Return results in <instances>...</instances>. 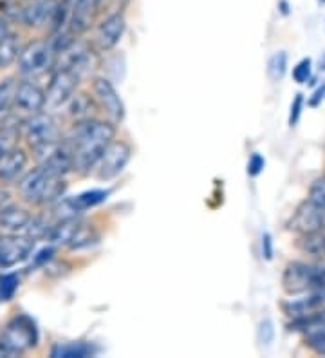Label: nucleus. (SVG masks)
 Masks as SVG:
<instances>
[{"instance_id": "nucleus-32", "label": "nucleus", "mask_w": 325, "mask_h": 358, "mask_svg": "<svg viewBox=\"0 0 325 358\" xmlns=\"http://www.w3.org/2000/svg\"><path fill=\"white\" fill-rule=\"evenodd\" d=\"M52 254H55V248H52V246H49V248H43L42 252H40V254L35 257V262L36 264H43V262L51 259Z\"/></svg>"}, {"instance_id": "nucleus-38", "label": "nucleus", "mask_w": 325, "mask_h": 358, "mask_svg": "<svg viewBox=\"0 0 325 358\" xmlns=\"http://www.w3.org/2000/svg\"><path fill=\"white\" fill-rule=\"evenodd\" d=\"M0 357H4V355H2V350H0Z\"/></svg>"}, {"instance_id": "nucleus-39", "label": "nucleus", "mask_w": 325, "mask_h": 358, "mask_svg": "<svg viewBox=\"0 0 325 358\" xmlns=\"http://www.w3.org/2000/svg\"><path fill=\"white\" fill-rule=\"evenodd\" d=\"M320 2H322V4H325V0H320Z\"/></svg>"}, {"instance_id": "nucleus-30", "label": "nucleus", "mask_w": 325, "mask_h": 358, "mask_svg": "<svg viewBox=\"0 0 325 358\" xmlns=\"http://www.w3.org/2000/svg\"><path fill=\"white\" fill-rule=\"evenodd\" d=\"M262 255H264L266 261L273 259V237L268 231L262 236Z\"/></svg>"}, {"instance_id": "nucleus-33", "label": "nucleus", "mask_w": 325, "mask_h": 358, "mask_svg": "<svg viewBox=\"0 0 325 358\" xmlns=\"http://www.w3.org/2000/svg\"><path fill=\"white\" fill-rule=\"evenodd\" d=\"M8 33H11L8 24V17H6V15H0V38L8 35Z\"/></svg>"}, {"instance_id": "nucleus-11", "label": "nucleus", "mask_w": 325, "mask_h": 358, "mask_svg": "<svg viewBox=\"0 0 325 358\" xmlns=\"http://www.w3.org/2000/svg\"><path fill=\"white\" fill-rule=\"evenodd\" d=\"M127 29V22L123 13H108L98 24L94 35V44L98 51H110L120 44Z\"/></svg>"}, {"instance_id": "nucleus-21", "label": "nucleus", "mask_w": 325, "mask_h": 358, "mask_svg": "<svg viewBox=\"0 0 325 358\" xmlns=\"http://www.w3.org/2000/svg\"><path fill=\"white\" fill-rule=\"evenodd\" d=\"M18 52H20L18 36L11 31L0 38V67H8L9 64H13L18 58Z\"/></svg>"}, {"instance_id": "nucleus-26", "label": "nucleus", "mask_w": 325, "mask_h": 358, "mask_svg": "<svg viewBox=\"0 0 325 358\" xmlns=\"http://www.w3.org/2000/svg\"><path fill=\"white\" fill-rule=\"evenodd\" d=\"M311 67H312L311 58H302V60L293 67V80H295L296 83H300V85H302V83H308L312 75Z\"/></svg>"}, {"instance_id": "nucleus-35", "label": "nucleus", "mask_w": 325, "mask_h": 358, "mask_svg": "<svg viewBox=\"0 0 325 358\" xmlns=\"http://www.w3.org/2000/svg\"><path fill=\"white\" fill-rule=\"evenodd\" d=\"M280 11H282V13H284V15H287V8H289V6H287V2H286V0H282V2H280Z\"/></svg>"}, {"instance_id": "nucleus-1", "label": "nucleus", "mask_w": 325, "mask_h": 358, "mask_svg": "<svg viewBox=\"0 0 325 358\" xmlns=\"http://www.w3.org/2000/svg\"><path fill=\"white\" fill-rule=\"evenodd\" d=\"M114 138H116V127L113 122L89 118L74 123L69 136L65 138L73 150L74 171L83 176L91 174Z\"/></svg>"}, {"instance_id": "nucleus-34", "label": "nucleus", "mask_w": 325, "mask_h": 358, "mask_svg": "<svg viewBox=\"0 0 325 358\" xmlns=\"http://www.w3.org/2000/svg\"><path fill=\"white\" fill-rule=\"evenodd\" d=\"M9 199H11V196H9L8 190H6L4 187H0V210L4 208L6 205H8Z\"/></svg>"}, {"instance_id": "nucleus-20", "label": "nucleus", "mask_w": 325, "mask_h": 358, "mask_svg": "<svg viewBox=\"0 0 325 358\" xmlns=\"http://www.w3.org/2000/svg\"><path fill=\"white\" fill-rule=\"evenodd\" d=\"M96 350L92 344L85 342H67V344H57L51 350V357L55 358H85L94 355Z\"/></svg>"}, {"instance_id": "nucleus-3", "label": "nucleus", "mask_w": 325, "mask_h": 358, "mask_svg": "<svg viewBox=\"0 0 325 358\" xmlns=\"http://www.w3.org/2000/svg\"><path fill=\"white\" fill-rule=\"evenodd\" d=\"M38 344V329L35 320L27 315H17L0 333V350L4 357H17L33 350Z\"/></svg>"}, {"instance_id": "nucleus-23", "label": "nucleus", "mask_w": 325, "mask_h": 358, "mask_svg": "<svg viewBox=\"0 0 325 358\" xmlns=\"http://www.w3.org/2000/svg\"><path fill=\"white\" fill-rule=\"evenodd\" d=\"M287 71V55L284 51L275 52L273 57L269 58L268 62V75L273 82H278V80L284 78Z\"/></svg>"}, {"instance_id": "nucleus-12", "label": "nucleus", "mask_w": 325, "mask_h": 358, "mask_svg": "<svg viewBox=\"0 0 325 358\" xmlns=\"http://www.w3.org/2000/svg\"><path fill=\"white\" fill-rule=\"evenodd\" d=\"M13 107L18 113L27 114V116L40 113L45 109V91L33 80H24V82L17 83Z\"/></svg>"}, {"instance_id": "nucleus-6", "label": "nucleus", "mask_w": 325, "mask_h": 358, "mask_svg": "<svg viewBox=\"0 0 325 358\" xmlns=\"http://www.w3.org/2000/svg\"><path fill=\"white\" fill-rule=\"evenodd\" d=\"M282 286L289 295H300V293L320 289L318 266L298 261L289 262L282 273Z\"/></svg>"}, {"instance_id": "nucleus-37", "label": "nucleus", "mask_w": 325, "mask_h": 358, "mask_svg": "<svg viewBox=\"0 0 325 358\" xmlns=\"http://www.w3.org/2000/svg\"><path fill=\"white\" fill-rule=\"evenodd\" d=\"M322 252H324V254H325V237H324V239H322Z\"/></svg>"}, {"instance_id": "nucleus-7", "label": "nucleus", "mask_w": 325, "mask_h": 358, "mask_svg": "<svg viewBox=\"0 0 325 358\" xmlns=\"http://www.w3.org/2000/svg\"><path fill=\"white\" fill-rule=\"evenodd\" d=\"M80 78L74 75L71 69L64 67H55L51 75V82L45 91V107L51 110H57L65 107L67 101L74 96V92L78 89Z\"/></svg>"}, {"instance_id": "nucleus-36", "label": "nucleus", "mask_w": 325, "mask_h": 358, "mask_svg": "<svg viewBox=\"0 0 325 358\" xmlns=\"http://www.w3.org/2000/svg\"><path fill=\"white\" fill-rule=\"evenodd\" d=\"M320 69L325 71V55H324V57H322V60H320Z\"/></svg>"}, {"instance_id": "nucleus-40", "label": "nucleus", "mask_w": 325, "mask_h": 358, "mask_svg": "<svg viewBox=\"0 0 325 358\" xmlns=\"http://www.w3.org/2000/svg\"><path fill=\"white\" fill-rule=\"evenodd\" d=\"M29 2H33V0H29Z\"/></svg>"}, {"instance_id": "nucleus-8", "label": "nucleus", "mask_w": 325, "mask_h": 358, "mask_svg": "<svg viewBox=\"0 0 325 358\" xmlns=\"http://www.w3.org/2000/svg\"><path fill=\"white\" fill-rule=\"evenodd\" d=\"M92 96H94L96 103L108 116V120L116 125L122 123L125 118V103H123L122 96L117 94L114 83L105 76H94L91 83Z\"/></svg>"}, {"instance_id": "nucleus-24", "label": "nucleus", "mask_w": 325, "mask_h": 358, "mask_svg": "<svg viewBox=\"0 0 325 358\" xmlns=\"http://www.w3.org/2000/svg\"><path fill=\"white\" fill-rule=\"evenodd\" d=\"M18 284L20 280H18L17 273H2L0 275V301H11L17 293Z\"/></svg>"}, {"instance_id": "nucleus-4", "label": "nucleus", "mask_w": 325, "mask_h": 358, "mask_svg": "<svg viewBox=\"0 0 325 358\" xmlns=\"http://www.w3.org/2000/svg\"><path fill=\"white\" fill-rule=\"evenodd\" d=\"M18 71L24 76H40L57 66V52L49 40H33L18 52Z\"/></svg>"}, {"instance_id": "nucleus-29", "label": "nucleus", "mask_w": 325, "mask_h": 358, "mask_svg": "<svg viewBox=\"0 0 325 358\" xmlns=\"http://www.w3.org/2000/svg\"><path fill=\"white\" fill-rule=\"evenodd\" d=\"M266 166V159L262 156H260L259 152L252 154V157H250V162H247V174L252 176V178H257V176L260 174V172L264 171Z\"/></svg>"}, {"instance_id": "nucleus-5", "label": "nucleus", "mask_w": 325, "mask_h": 358, "mask_svg": "<svg viewBox=\"0 0 325 358\" xmlns=\"http://www.w3.org/2000/svg\"><path fill=\"white\" fill-rule=\"evenodd\" d=\"M22 138L27 141L31 149H42L48 145L57 143L62 140V131L58 127L57 120L52 118L49 113H40L31 114L26 120H22L20 123Z\"/></svg>"}, {"instance_id": "nucleus-31", "label": "nucleus", "mask_w": 325, "mask_h": 358, "mask_svg": "<svg viewBox=\"0 0 325 358\" xmlns=\"http://www.w3.org/2000/svg\"><path fill=\"white\" fill-rule=\"evenodd\" d=\"M324 98H325V83L322 85V87H318L317 91H315L312 98H309V105H311V107H318V105L324 101Z\"/></svg>"}, {"instance_id": "nucleus-19", "label": "nucleus", "mask_w": 325, "mask_h": 358, "mask_svg": "<svg viewBox=\"0 0 325 358\" xmlns=\"http://www.w3.org/2000/svg\"><path fill=\"white\" fill-rule=\"evenodd\" d=\"M98 107L94 96H89L87 92H74V96L67 101V109L69 114L76 122L92 118V113Z\"/></svg>"}, {"instance_id": "nucleus-27", "label": "nucleus", "mask_w": 325, "mask_h": 358, "mask_svg": "<svg viewBox=\"0 0 325 358\" xmlns=\"http://www.w3.org/2000/svg\"><path fill=\"white\" fill-rule=\"evenodd\" d=\"M275 338V326L271 319H264L259 326V341L262 342V345H271Z\"/></svg>"}, {"instance_id": "nucleus-13", "label": "nucleus", "mask_w": 325, "mask_h": 358, "mask_svg": "<svg viewBox=\"0 0 325 358\" xmlns=\"http://www.w3.org/2000/svg\"><path fill=\"white\" fill-rule=\"evenodd\" d=\"M289 228L291 230L298 231V234H302V236H305V234H320L322 230H325L324 212H322L315 203L305 199V201L296 208L293 217H291Z\"/></svg>"}, {"instance_id": "nucleus-28", "label": "nucleus", "mask_w": 325, "mask_h": 358, "mask_svg": "<svg viewBox=\"0 0 325 358\" xmlns=\"http://www.w3.org/2000/svg\"><path fill=\"white\" fill-rule=\"evenodd\" d=\"M302 109H303V94L302 92H298V94L295 96V100H293V103H291V113H289L291 127H295L296 123H298L300 116H302Z\"/></svg>"}, {"instance_id": "nucleus-10", "label": "nucleus", "mask_w": 325, "mask_h": 358, "mask_svg": "<svg viewBox=\"0 0 325 358\" xmlns=\"http://www.w3.org/2000/svg\"><path fill=\"white\" fill-rule=\"evenodd\" d=\"M35 250V239L29 236H9L0 237V270H9L26 261Z\"/></svg>"}, {"instance_id": "nucleus-25", "label": "nucleus", "mask_w": 325, "mask_h": 358, "mask_svg": "<svg viewBox=\"0 0 325 358\" xmlns=\"http://www.w3.org/2000/svg\"><path fill=\"white\" fill-rule=\"evenodd\" d=\"M308 199L315 203V205L324 212V224H325V176L324 178H318L317 181L312 183Z\"/></svg>"}, {"instance_id": "nucleus-18", "label": "nucleus", "mask_w": 325, "mask_h": 358, "mask_svg": "<svg viewBox=\"0 0 325 358\" xmlns=\"http://www.w3.org/2000/svg\"><path fill=\"white\" fill-rule=\"evenodd\" d=\"M20 123V120L18 122H15V120H6L0 125V159L8 156L11 150H15L18 147V141L22 138Z\"/></svg>"}, {"instance_id": "nucleus-2", "label": "nucleus", "mask_w": 325, "mask_h": 358, "mask_svg": "<svg viewBox=\"0 0 325 358\" xmlns=\"http://www.w3.org/2000/svg\"><path fill=\"white\" fill-rule=\"evenodd\" d=\"M65 190H67L65 178L51 174L48 169L40 165L33 171H27L18 181L20 196L33 205H52L60 201Z\"/></svg>"}, {"instance_id": "nucleus-17", "label": "nucleus", "mask_w": 325, "mask_h": 358, "mask_svg": "<svg viewBox=\"0 0 325 358\" xmlns=\"http://www.w3.org/2000/svg\"><path fill=\"white\" fill-rule=\"evenodd\" d=\"M108 194H110L108 190H89V192L78 194V196L74 197H65V201H67V205L71 206V210H73L74 214L80 215L82 212H85V210L107 201Z\"/></svg>"}, {"instance_id": "nucleus-15", "label": "nucleus", "mask_w": 325, "mask_h": 358, "mask_svg": "<svg viewBox=\"0 0 325 358\" xmlns=\"http://www.w3.org/2000/svg\"><path fill=\"white\" fill-rule=\"evenodd\" d=\"M31 221H33V214L24 206L8 203L0 210V228L9 234H26Z\"/></svg>"}, {"instance_id": "nucleus-14", "label": "nucleus", "mask_w": 325, "mask_h": 358, "mask_svg": "<svg viewBox=\"0 0 325 358\" xmlns=\"http://www.w3.org/2000/svg\"><path fill=\"white\" fill-rule=\"evenodd\" d=\"M27 163H29V156L24 149H15L8 154L6 157L0 159V185H13L18 183L22 176L27 172Z\"/></svg>"}, {"instance_id": "nucleus-16", "label": "nucleus", "mask_w": 325, "mask_h": 358, "mask_svg": "<svg viewBox=\"0 0 325 358\" xmlns=\"http://www.w3.org/2000/svg\"><path fill=\"white\" fill-rule=\"evenodd\" d=\"M80 234H82V223L78 221V217L62 219L57 224H52L45 239L55 246H73Z\"/></svg>"}, {"instance_id": "nucleus-9", "label": "nucleus", "mask_w": 325, "mask_h": 358, "mask_svg": "<svg viewBox=\"0 0 325 358\" xmlns=\"http://www.w3.org/2000/svg\"><path fill=\"white\" fill-rule=\"evenodd\" d=\"M130 157H132V147L127 141L114 140L108 145L105 154L101 156L100 163H98V179L100 181H110V179L117 178L125 171V166L129 165Z\"/></svg>"}, {"instance_id": "nucleus-22", "label": "nucleus", "mask_w": 325, "mask_h": 358, "mask_svg": "<svg viewBox=\"0 0 325 358\" xmlns=\"http://www.w3.org/2000/svg\"><path fill=\"white\" fill-rule=\"evenodd\" d=\"M15 89H17V82L15 78H4L0 80V116L8 113L13 105L15 98Z\"/></svg>"}]
</instances>
